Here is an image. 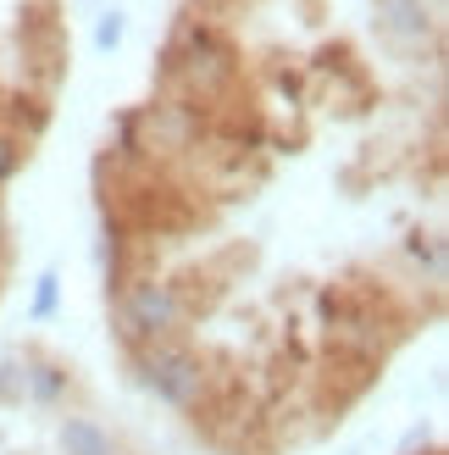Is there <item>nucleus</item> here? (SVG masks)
I'll return each instance as SVG.
<instances>
[{"label":"nucleus","instance_id":"f03ea898","mask_svg":"<svg viewBox=\"0 0 449 455\" xmlns=\"http://www.w3.org/2000/svg\"><path fill=\"white\" fill-rule=\"evenodd\" d=\"M133 367H139L145 389L161 405H172V411H206V405H211L206 361H200L194 350H184V345H172V339H161V345H139Z\"/></svg>","mask_w":449,"mask_h":455},{"label":"nucleus","instance_id":"1a4fd4ad","mask_svg":"<svg viewBox=\"0 0 449 455\" xmlns=\"http://www.w3.org/2000/svg\"><path fill=\"white\" fill-rule=\"evenodd\" d=\"M34 311H39V316H51V311H56V272H44V278H39V294H34Z\"/></svg>","mask_w":449,"mask_h":455},{"label":"nucleus","instance_id":"7ed1b4c3","mask_svg":"<svg viewBox=\"0 0 449 455\" xmlns=\"http://www.w3.org/2000/svg\"><path fill=\"white\" fill-rule=\"evenodd\" d=\"M184 316H189V300L167 278H133L117 300V323L128 345H161L184 328Z\"/></svg>","mask_w":449,"mask_h":455},{"label":"nucleus","instance_id":"0eeeda50","mask_svg":"<svg viewBox=\"0 0 449 455\" xmlns=\"http://www.w3.org/2000/svg\"><path fill=\"white\" fill-rule=\"evenodd\" d=\"M122 28H128L122 12H106L100 28H95V51H117V44H122Z\"/></svg>","mask_w":449,"mask_h":455},{"label":"nucleus","instance_id":"9d476101","mask_svg":"<svg viewBox=\"0 0 449 455\" xmlns=\"http://www.w3.org/2000/svg\"><path fill=\"white\" fill-rule=\"evenodd\" d=\"M17 162H22V150H17V140H6V133H0V184H6V178L17 172Z\"/></svg>","mask_w":449,"mask_h":455},{"label":"nucleus","instance_id":"6e6552de","mask_svg":"<svg viewBox=\"0 0 449 455\" xmlns=\"http://www.w3.org/2000/svg\"><path fill=\"white\" fill-rule=\"evenodd\" d=\"M406 250H411V261H428L433 272L444 267V256H438V239H433V234H411V244H406Z\"/></svg>","mask_w":449,"mask_h":455},{"label":"nucleus","instance_id":"423d86ee","mask_svg":"<svg viewBox=\"0 0 449 455\" xmlns=\"http://www.w3.org/2000/svg\"><path fill=\"white\" fill-rule=\"evenodd\" d=\"M56 444H61V455H117V439L95 417H61Z\"/></svg>","mask_w":449,"mask_h":455},{"label":"nucleus","instance_id":"f257e3e1","mask_svg":"<svg viewBox=\"0 0 449 455\" xmlns=\"http://www.w3.org/2000/svg\"><path fill=\"white\" fill-rule=\"evenodd\" d=\"M167 84L184 89V106H211V100H228L233 84H239V61L233 51L222 44V34L211 22H184L172 34V51H167Z\"/></svg>","mask_w":449,"mask_h":455},{"label":"nucleus","instance_id":"20e7f679","mask_svg":"<svg viewBox=\"0 0 449 455\" xmlns=\"http://www.w3.org/2000/svg\"><path fill=\"white\" fill-rule=\"evenodd\" d=\"M6 389L12 395H28L34 405H61L67 389H73V378H67L56 361L28 355V361H6Z\"/></svg>","mask_w":449,"mask_h":455},{"label":"nucleus","instance_id":"39448f33","mask_svg":"<svg viewBox=\"0 0 449 455\" xmlns=\"http://www.w3.org/2000/svg\"><path fill=\"white\" fill-rule=\"evenodd\" d=\"M377 28L394 44H428L433 39V17L421 0H377Z\"/></svg>","mask_w":449,"mask_h":455}]
</instances>
